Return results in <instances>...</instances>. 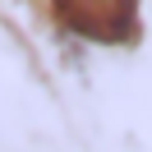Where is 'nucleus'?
<instances>
[{"mask_svg": "<svg viewBox=\"0 0 152 152\" xmlns=\"http://www.w3.org/2000/svg\"><path fill=\"white\" fill-rule=\"evenodd\" d=\"M56 10L74 32L97 37V42H115L129 32L134 0H56Z\"/></svg>", "mask_w": 152, "mask_h": 152, "instance_id": "1", "label": "nucleus"}]
</instances>
